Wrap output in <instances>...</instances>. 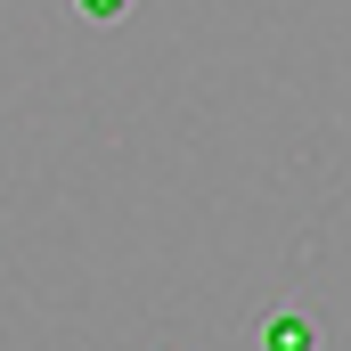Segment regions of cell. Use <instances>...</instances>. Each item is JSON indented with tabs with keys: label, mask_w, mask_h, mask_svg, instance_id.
<instances>
[{
	"label": "cell",
	"mask_w": 351,
	"mask_h": 351,
	"mask_svg": "<svg viewBox=\"0 0 351 351\" xmlns=\"http://www.w3.org/2000/svg\"><path fill=\"white\" fill-rule=\"evenodd\" d=\"M269 351H311V327H302V319H278V327H269Z\"/></svg>",
	"instance_id": "cell-1"
},
{
	"label": "cell",
	"mask_w": 351,
	"mask_h": 351,
	"mask_svg": "<svg viewBox=\"0 0 351 351\" xmlns=\"http://www.w3.org/2000/svg\"><path fill=\"white\" fill-rule=\"evenodd\" d=\"M74 8H82L90 25H106V16H123V8H131V0H74Z\"/></svg>",
	"instance_id": "cell-2"
}]
</instances>
